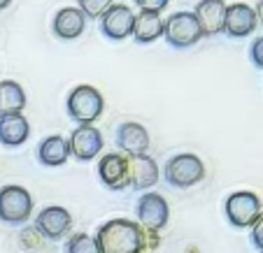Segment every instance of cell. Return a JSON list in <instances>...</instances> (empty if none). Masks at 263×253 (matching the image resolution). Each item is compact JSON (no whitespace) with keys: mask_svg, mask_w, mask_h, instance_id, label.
Wrapping results in <instances>:
<instances>
[{"mask_svg":"<svg viewBox=\"0 0 263 253\" xmlns=\"http://www.w3.org/2000/svg\"><path fill=\"white\" fill-rule=\"evenodd\" d=\"M98 253H142L147 248L144 230L130 219H112L96 235Z\"/></svg>","mask_w":263,"mask_h":253,"instance_id":"1","label":"cell"},{"mask_svg":"<svg viewBox=\"0 0 263 253\" xmlns=\"http://www.w3.org/2000/svg\"><path fill=\"white\" fill-rule=\"evenodd\" d=\"M65 110H68V116L74 121V123L93 125L96 121L103 116L105 100H103V95H100L98 89H93V86H89V84H82V86L70 91Z\"/></svg>","mask_w":263,"mask_h":253,"instance_id":"2","label":"cell"},{"mask_svg":"<svg viewBox=\"0 0 263 253\" xmlns=\"http://www.w3.org/2000/svg\"><path fill=\"white\" fill-rule=\"evenodd\" d=\"M163 37L175 49H189L203 40V30L194 12H175L163 21Z\"/></svg>","mask_w":263,"mask_h":253,"instance_id":"3","label":"cell"},{"mask_svg":"<svg viewBox=\"0 0 263 253\" xmlns=\"http://www.w3.org/2000/svg\"><path fill=\"white\" fill-rule=\"evenodd\" d=\"M163 174L173 188H191L205 179V165L196 154H177L165 163Z\"/></svg>","mask_w":263,"mask_h":253,"instance_id":"4","label":"cell"},{"mask_svg":"<svg viewBox=\"0 0 263 253\" xmlns=\"http://www.w3.org/2000/svg\"><path fill=\"white\" fill-rule=\"evenodd\" d=\"M33 198L24 186H3L0 188V221L7 225H21L30 219Z\"/></svg>","mask_w":263,"mask_h":253,"instance_id":"5","label":"cell"},{"mask_svg":"<svg viewBox=\"0 0 263 253\" xmlns=\"http://www.w3.org/2000/svg\"><path fill=\"white\" fill-rule=\"evenodd\" d=\"M226 219L233 228H252L261 216V198L252 191H235L226 198Z\"/></svg>","mask_w":263,"mask_h":253,"instance_id":"6","label":"cell"},{"mask_svg":"<svg viewBox=\"0 0 263 253\" xmlns=\"http://www.w3.org/2000/svg\"><path fill=\"white\" fill-rule=\"evenodd\" d=\"M135 214H138V225L144 233H161L170 219L168 202L159 193H142V198L138 200V207H135Z\"/></svg>","mask_w":263,"mask_h":253,"instance_id":"7","label":"cell"},{"mask_svg":"<svg viewBox=\"0 0 263 253\" xmlns=\"http://www.w3.org/2000/svg\"><path fill=\"white\" fill-rule=\"evenodd\" d=\"M103 144H105L103 133L96 125H77L70 133L68 149H70V156L86 163V160H93L103 151Z\"/></svg>","mask_w":263,"mask_h":253,"instance_id":"8","label":"cell"},{"mask_svg":"<svg viewBox=\"0 0 263 253\" xmlns=\"http://www.w3.org/2000/svg\"><path fill=\"white\" fill-rule=\"evenodd\" d=\"M258 19L256 12L252 5H245V3H233V5H226V16H223V33L240 40V37H249V35L256 30Z\"/></svg>","mask_w":263,"mask_h":253,"instance_id":"9","label":"cell"},{"mask_svg":"<svg viewBox=\"0 0 263 253\" xmlns=\"http://www.w3.org/2000/svg\"><path fill=\"white\" fill-rule=\"evenodd\" d=\"M33 228L37 230L42 237L56 242V239L65 237V235L70 233V228H72V216H70V212L65 207H56V204L54 207H45L37 214Z\"/></svg>","mask_w":263,"mask_h":253,"instance_id":"10","label":"cell"},{"mask_svg":"<svg viewBox=\"0 0 263 253\" xmlns=\"http://www.w3.org/2000/svg\"><path fill=\"white\" fill-rule=\"evenodd\" d=\"M133 21H135V14L128 5H112L105 16L100 19V30L107 40L112 42H121L126 37H130L133 33Z\"/></svg>","mask_w":263,"mask_h":253,"instance_id":"11","label":"cell"},{"mask_svg":"<svg viewBox=\"0 0 263 253\" xmlns=\"http://www.w3.org/2000/svg\"><path fill=\"white\" fill-rule=\"evenodd\" d=\"M98 177L109 191L128 188V156L105 154L98 163Z\"/></svg>","mask_w":263,"mask_h":253,"instance_id":"12","label":"cell"},{"mask_svg":"<svg viewBox=\"0 0 263 253\" xmlns=\"http://www.w3.org/2000/svg\"><path fill=\"white\" fill-rule=\"evenodd\" d=\"M117 146L126 156H144L152 146V139H149V133L142 123L126 121L117 128Z\"/></svg>","mask_w":263,"mask_h":253,"instance_id":"13","label":"cell"},{"mask_svg":"<svg viewBox=\"0 0 263 253\" xmlns=\"http://www.w3.org/2000/svg\"><path fill=\"white\" fill-rule=\"evenodd\" d=\"M159 181V165L149 154L128 156V184L135 191H147Z\"/></svg>","mask_w":263,"mask_h":253,"instance_id":"14","label":"cell"},{"mask_svg":"<svg viewBox=\"0 0 263 253\" xmlns=\"http://www.w3.org/2000/svg\"><path fill=\"white\" fill-rule=\"evenodd\" d=\"M194 16L198 21L203 37H214L223 33V16H226V3L223 0H200L194 10Z\"/></svg>","mask_w":263,"mask_h":253,"instance_id":"15","label":"cell"},{"mask_svg":"<svg viewBox=\"0 0 263 253\" xmlns=\"http://www.w3.org/2000/svg\"><path fill=\"white\" fill-rule=\"evenodd\" d=\"M86 28V16L80 7H63L54 16V35L59 40H77Z\"/></svg>","mask_w":263,"mask_h":253,"instance_id":"16","label":"cell"},{"mask_svg":"<svg viewBox=\"0 0 263 253\" xmlns=\"http://www.w3.org/2000/svg\"><path fill=\"white\" fill-rule=\"evenodd\" d=\"M30 135V123L24 114H0V142L5 146H21Z\"/></svg>","mask_w":263,"mask_h":253,"instance_id":"17","label":"cell"},{"mask_svg":"<svg viewBox=\"0 0 263 253\" xmlns=\"http://www.w3.org/2000/svg\"><path fill=\"white\" fill-rule=\"evenodd\" d=\"M130 35L138 45H149V42L161 40L163 37V19L159 14H152V12H140V14H135Z\"/></svg>","mask_w":263,"mask_h":253,"instance_id":"18","label":"cell"},{"mask_svg":"<svg viewBox=\"0 0 263 253\" xmlns=\"http://www.w3.org/2000/svg\"><path fill=\"white\" fill-rule=\"evenodd\" d=\"M68 158H70L68 139H63L61 135H49L37 146V160L42 165H47V167H59Z\"/></svg>","mask_w":263,"mask_h":253,"instance_id":"19","label":"cell"},{"mask_svg":"<svg viewBox=\"0 0 263 253\" xmlns=\"http://www.w3.org/2000/svg\"><path fill=\"white\" fill-rule=\"evenodd\" d=\"M26 107V91L16 81H0V114H21Z\"/></svg>","mask_w":263,"mask_h":253,"instance_id":"20","label":"cell"},{"mask_svg":"<svg viewBox=\"0 0 263 253\" xmlns=\"http://www.w3.org/2000/svg\"><path fill=\"white\" fill-rule=\"evenodd\" d=\"M65 253H98L96 246V237L86 233H77L65 242Z\"/></svg>","mask_w":263,"mask_h":253,"instance_id":"21","label":"cell"},{"mask_svg":"<svg viewBox=\"0 0 263 253\" xmlns=\"http://www.w3.org/2000/svg\"><path fill=\"white\" fill-rule=\"evenodd\" d=\"M115 5V0H80V10L86 19H103L105 12Z\"/></svg>","mask_w":263,"mask_h":253,"instance_id":"22","label":"cell"},{"mask_svg":"<svg viewBox=\"0 0 263 253\" xmlns=\"http://www.w3.org/2000/svg\"><path fill=\"white\" fill-rule=\"evenodd\" d=\"M135 7L140 12H152V14H161V12L168 7L170 0H133Z\"/></svg>","mask_w":263,"mask_h":253,"instance_id":"23","label":"cell"},{"mask_svg":"<svg viewBox=\"0 0 263 253\" xmlns=\"http://www.w3.org/2000/svg\"><path fill=\"white\" fill-rule=\"evenodd\" d=\"M249 58H252L254 68L263 70V35L252 42V47H249Z\"/></svg>","mask_w":263,"mask_h":253,"instance_id":"24","label":"cell"},{"mask_svg":"<svg viewBox=\"0 0 263 253\" xmlns=\"http://www.w3.org/2000/svg\"><path fill=\"white\" fill-rule=\"evenodd\" d=\"M252 244L258 253H263V214L256 219V223L252 225Z\"/></svg>","mask_w":263,"mask_h":253,"instance_id":"25","label":"cell"},{"mask_svg":"<svg viewBox=\"0 0 263 253\" xmlns=\"http://www.w3.org/2000/svg\"><path fill=\"white\" fill-rule=\"evenodd\" d=\"M35 237H42L40 233L35 228H28L26 233H21V244H26V248H35V246H40L42 242H35Z\"/></svg>","mask_w":263,"mask_h":253,"instance_id":"26","label":"cell"},{"mask_svg":"<svg viewBox=\"0 0 263 253\" xmlns=\"http://www.w3.org/2000/svg\"><path fill=\"white\" fill-rule=\"evenodd\" d=\"M254 12H256V19H258V24H261V21H263V0L258 3L256 7H254Z\"/></svg>","mask_w":263,"mask_h":253,"instance_id":"27","label":"cell"},{"mask_svg":"<svg viewBox=\"0 0 263 253\" xmlns=\"http://www.w3.org/2000/svg\"><path fill=\"white\" fill-rule=\"evenodd\" d=\"M12 5V0H0V12L3 10H7V7Z\"/></svg>","mask_w":263,"mask_h":253,"instance_id":"28","label":"cell"}]
</instances>
